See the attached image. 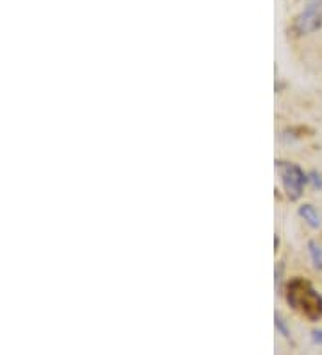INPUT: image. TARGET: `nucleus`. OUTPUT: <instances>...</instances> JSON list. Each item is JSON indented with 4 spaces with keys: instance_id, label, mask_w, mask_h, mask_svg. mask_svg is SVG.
I'll use <instances>...</instances> for the list:
<instances>
[{
    "instance_id": "6",
    "label": "nucleus",
    "mask_w": 322,
    "mask_h": 355,
    "mask_svg": "<svg viewBox=\"0 0 322 355\" xmlns=\"http://www.w3.org/2000/svg\"><path fill=\"white\" fill-rule=\"evenodd\" d=\"M274 325H276V330H278L283 338H290V330H288L287 323H285V320L281 318V314H276L274 316Z\"/></svg>"
},
{
    "instance_id": "1",
    "label": "nucleus",
    "mask_w": 322,
    "mask_h": 355,
    "mask_svg": "<svg viewBox=\"0 0 322 355\" xmlns=\"http://www.w3.org/2000/svg\"><path fill=\"white\" fill-rule=\"evenodd\" d=\"M287 302L290 307L305 314L310 321L322 318V296L303 278H294L287 286Z\"/></svg>"
},
{
    "instance_id": "5",
    "label": "nucleus",
    "mask_w": 322,
    "mask_h": 355,
    "mask_svg": "<svg viewBox=\"0 0 322 355\" xmlns=\"http://www.w3.org/2000/svg\"><path fill=\"white\" fill-rule=\"evenodd\" d=\"M308 248H310V255H312V260H314V266L317 269H322V248L319 246L317 243H314V241L308 244Z\"/></svg>"
},
{
    "instance_id": "7",
    "label": "nucleus",
    "mask_w": 322,
    "mask_h": 355,
    "mask_svg": "<svg viewBox=\"0 0 322 355\" xmlns=\"http://www.w3.org/2000/svg\"><path fill=\"white\" fill-rule=\"evenodd\" d=\"M308 180L310 182H312V185L315 187V189H322V178H321V174L319 173H310V176H308Z\"/></svg>"
},
{
    "instance_id": "8",
    "label": "nucleus",
    "mask_w": 322,
    "mask_h": 355,
    "mask_svg": "<svg viewBox=\"0 0 322 355\" xmlns=\"http://www.w3.org/2000/svg\"><path fill=\"white\" fill-rule=\"evenodd\" d=\"M312 339H314V343H319V345H321V343H322V330H314V332H312Z\"/></svg>"
},
{
    "instance_id": "2",
    "label": "nucleus",
    "mask_w": 322,
    "mask_h": 355,
    "mask_svg": "<svg viewBox=\"0 0 322 355\" xmlns=\"http://www.w3.org/2000/svg\"><path fill=\"white\" fill-rule=\"evenodd\" d=\"M276 169H278L283 189L287 192V198L290 201H297L305 192V183L308 182V176L303 173L299 165L290 164V162H276Z\"/></svg>"
},
{
    "instance_id": "4",
    "label": "nucleus",
    "mask_w": 322,
    "mask_h": 355,
    "mask_svg": "<svg viewBox=\"0 0 322 355\" xmlns=\"http://www.w3.org/2000/svg\"><path fill=\"white\" fill-rule=\"evenodd\" d=\"M299 216L303 217L306 221V225L312 226V228L317 230L319 226L322 225V219H321V214L315 210L314 205H301L299 207Z\"/></svg>"
},
{
    "instance_id": "3",
    "label": "nucleus",
    "mask_w": 322,
    "mask_h": 355,
    "mask_svg": "<svg viewBox=\"0 0 322 355\" xmlns=\"http://www.w3.org/2000/svg\"><path fill=\"white\" fill-rule=\"evenodd\" d=\"M322 26V0H310L303 13L296 18L294 29L297 35H310Z\"/></svg>"
}]
</instances>
